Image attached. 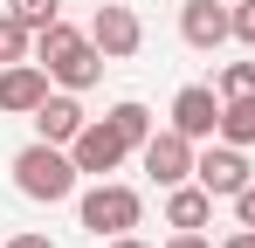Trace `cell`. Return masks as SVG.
Instances as JSON below:
<instances>
[{
	"label": "cell",
	"instance_id": "ac0fdd59",
	"mask_svg": "<svg viewBox=\"0 0 255 248\" xmlns=\"http://www.w3.org/2000/svg\"><path fill=\"white\" fill-rule=\"evenodd\" d=\"M228 14H235V41H249V48H255V0H235Z\"/></svg>",
	"mask_w": 255,
	"mask_h": 248
},
{
	"label": "cell",
	"instance_id": "277c9868",
	"mask_svg": "<svg viewBox=\"0 0 255 248\" xmlns=\"http://www.w3.org/2000/svg\"><path fill=\"white\" fill-rule=\"evenodd\" d=\"M69 159H76L83 179H111V172L131 159V145H125V131H118L111 118H90L83 131H76V145H69Z\"/></svg>",
	"mask_w": 255,
	"mask_h": 248
},
{
	"label": "cell",
	"instance_id": "5bb4252c",
	"mask_svg": "<svg viewBox=\"0 0 255 248\" xmlns=\"http://www.w3.org/2000/svg\"><path fill=\"white\" fill-rule=\"evenodd\" d=\"M28 55H35V28L0 7V69H7V62H28Z\"/></svg>",
	"mask_w": 255,
	"mask_h": 248
},
{
	"label": "cell",
	"instance_id": "8fae6325",
	"mask_svg": "<svg viewBox=\"0 0 255 248\" xmlns=\"http://www.w3.org/2000/svg\"><path fill=\"white\" fill-rule=\"evenodd\" d=\"M35 138H48V145H76V131H83V104H76V90H48L42 97V111H35Z\"/></svg>",
	"mask_w": 255,
	"mask_h": 248
},
{
	"label": "cell",
	"instance_id": "8992f818",
	"mask_svg": "<svg viewBox=\"0 0 255 248\" xmlns=\"http://www.w3.org/2000/svg\"><path fill=\"white\" fill-rule=\"evenodd\" d=\"M193 179L207 186L214 200H235V193L249 186V152H242V145H228V138H207V152L193 159Z\"/></svg>",
	"mask_w": 255,
	"mask_h": 248
},
{
	"label": "cell",
	"instance_id": "44dd1931",
	"mask_svg": "<svg viewBox=\"0 0 255 248\" xmlns=\"http://www.w3.org/2000/svg\"><path fill=\"white\" fill-rule=\"evenodd\" d=\"M221 248H255V228H235V235H228Z\"/></svg>",
	"mask_w": 255,
	"mask_h": 248
},
{
	"label": "cell",
	"instance_id": "4fadbf2b",
	"mask_svg": "<svg viewBox=\"0 0 255 248\" xmlns=\"http://www.w3.org/2000/svg\"><path fill=\"white\" fill-rule=\"evenodd\" d=\"M221 138L242 145V152L255 145V97H228V104H221Z\"/></svg>",
	"mask_w": 255,
	"mask_h": 248
},
{
	"label": "cell",
	"instance_id": "2e32d148",
	"mask_svg": "<svg viewBox=\"0 0 255 248\" xmlns=\"http://www.w3.org/2000/svg\"><path fill=\"white\" fill-rule=\"evenodd\" d=\"M214 90H221V104H228V97H255V55L249 62H221Z\"/></svg>",
	"mask_w": 255,
	"mask_h": 248
},
{
	"label": "cell",
	"instance_id": "ba28073f",
	"mask_svg": "<svg viewBox=\"0 0 255 248\" xmlns=\"http://www.w3.org/2000/svg\"><path fill=\"white\" fill-rule=\"evenodd\" d=\"M179 41L200 48V55H214L221 41H235V14H228V0H186V7H179Z\"/></svg>",
	"mask_w": 255,
	"mask_h": 248
},
{
	"label": "cell",
	"instance_id": "7c38bea8",
	"mask_svg": "<svg viewBox=\"0 0 255 248\" xmlns=\"http://www.w3.org/2000/svg\"><path fill=\"white\" fill-rule=\"evenodd\" d=\"M207 221H214V193L200 186V179L166 186V228H207Z\"/></svg>",
	"mask_w": 255,
	"mask_h": 248
},
{
	"label": "cell",
	"instance_id": "5b68a950",
	"mask_svg": "<svg viewBox=\"0 0 255 248\" xmlns=\"http://www.w3.org/2000/svg\"><path fill=\"white\" fill-rule=\"evenodd\" d=\"M193 159H200V145H193L186 131H172V124H166V131H152V138L138 145V165H145L159 186H179V179H193Z\"/></svg>",
	"mask_w": 255,
	"mask_h": 248
},
{
	"label": "cell",
	"instance_id": "30bf717a",
	"mask_svg": "<svg viewBox=\"0 0 255 248\" xmlns=\"http://www.w3.org/2000/svg\"><path fill=\"white\" fill-rule=\"evenodd\" d=\"M90 41H97L111 62H125V55H138V48H145V21H138L131 7H118V0H111V7H97V21H90Z\"/></svg>",
	"mask_w": 255,
	"mask_h": 248
},
{
	"label": "cell",
	"instance_id": "603a6c76",
	"mask_svg": "<svg viewBox=\"0 0 255 248\" xmlns=\"http://www.w3.org/2000/svg\"><path fill=\"white\" fill-rule=\"evenodd\" d=\"M111 248H152V242H138V235H111Z\"/></svg>",
	"mask_w": 255,
	"mask_h": 248
},
{
	"label": "cell",
	"instance_id": "d6986e66",
	"mask_svg": "<svg viewBox=\"0 0 255 248\" xmlns=\"http://www.w3.org/2000/svg\"><path fill=\"white\" fill-rule=\"evenodd\" d=\"M235 221H242V228H255V179L235 193Z\"/></svg>",
	"mask_w": 255,
	"mask_h": 248
},
{
	"label": "cell",
	"instance_id": "52a82bcc",
	"mask_svg": "<svg viewBox=\"0 0 255 248\" xmlns=\"http://www.w3.org/2000/svg\"><path fill=\"white\" fill-rule=\"evenodd\" d=\"M172 131H186L193 145L221 138V90H214V83H186V90L172 97Z\"/></svg>",
	"mask_w": 255,
	"mask_h": 248
},
{
	"label": "cell",
	"instance_id": "e0dca14e",
	"mask_svg": "<svg viewBox=\"0 0 255 248\" xmlns=\"http://www.w3.org/2000/svg\"><path fill=\"white\" fill-rule=\"evenodd\" d=\"M7 14H21V21L42 35L48 21H62V0H7Z\"/></svg>",
	"mask_w": 255,
	"mask_h": 248
},
{
	"label": "cell",
	"instance_id": "7a4b0ae2",
	"mask_svg": "<svg viewBox=\"0 0 255 248\" xmlns=\"http://www.w3.org/2000/svg\"><path fill=\"white\" fill-rule=\"evenodd\" d=\"M76 159H69V145H48V138H35V145H21L14 152V186H21V200H76Z\"/></svg>",
	"mask_w": 255,
	"mask_h": 248
},
{
	"label": "cell",
	"instance_id": "6da1fadb",
	"mask_svg": "<svg viewBox=\"0 0 255 248\" xmlns=\"http://www.w3.org/2000/svg\"><path fill=\"white\" fill-rule=\"evenodd\" d=\"M35 62H42L48 76L62 83V90H90V83L104 76V48L83 35V28H69V21H48L42 35H35Z\"/></svg>",
	"mask_w": 255,
	"mask_h": 248
},
{
	"label": "cell",
	"instance_id": "ffe728a7",
	"mask_svg": "<svg viewBox=\"0 0 255 248\" xmlns=\"http://www.w3.org/2000/svg\"><path fill=\"white\" fill-rule=\"evenodd\" d=\"M166 248H214V242L200 235V228H172V242H166Z\"/></svg>",
	"mask_w": 255,
	"mask_h": 248
},
{
	"label": "cell",
	"instance_id": "9a60e30c",
	"mask_svg": "<svg viewBox=\"0 0 255 248\" xmlns=\"http://www.w3.org/2000/svg\"><path fill=\"white\" fill-rule=\"evenodd\" d=\"M111 124L125 131V145H131V152H138V145H145V138L159 131V124H152V111H145L138 97H125V104H111Z\"/></svg>",
	"mask_w": 255,
	"mask_h": 248
},
{
	"label": "cell",
	"instance_id": "3957f363",
	"mask_svg": "<svg viewBox=\"0 0 255 248\" xmlns=\"http://www.w3.org/2000/svg\"><path fill=\"white\" fill-rule=\"evenodd\" d=\"M76 221H83V235H131L138 221H145V200H138V186H118V179H97L83 200H76Z\"/></svg>",
	"mask_w": 255,
	"mask_h": 248
},
{
	"label": "cell",
	"instance_id": "7402d4cb",
	"mask_svg": "<svg viewBox=\"0 0 255 248\" xmlns=\"http://www.w3.org/2000/svg\"><path fill=\"white\" fill-rule=\"evenodd\" d=\"M7 248H55V242H48V235H14Z\"/></svg>",
	"mask_w": 255,
	"mask_h": 248
},
{
	"label": "cell",
	"instance_id": "9c48e42d",
	"mask_svg": "<svg viewBox=\"0 0 255 248\" xmlns=\"http://www.w3.org/2000/svg\"><path fill=\"white\" fill-rule=\"evenodd\" d=\"M48 83L55 76H48L35 55H28V62H7V69H0V111H7V118H35L42 97H48Z\"/></svg>",
	"mask_w": 255,
	"mask_h": 248
}]
</instances>
